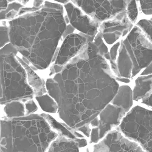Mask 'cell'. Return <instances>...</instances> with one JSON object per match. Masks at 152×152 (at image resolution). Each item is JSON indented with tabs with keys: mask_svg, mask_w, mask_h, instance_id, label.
Returning a JSON list of instances; mask_svg holds the SVG:
<instances>
[{
	"mask_svg": "<svg viewBox=\"0 0 152 152\" xmlns=\"http://www.w3.org/2000/svg\"><path fill=\"white\" fill-rule=\"evenodd\" d=\"M1 152H46L58 136L43 117L1 121Z\"/></svg>",
	"mask_w": 152,
	"mask_h": 152,
	"instance_id": "obj_1",
	"label": "cell"
},
{
	"mask_svg": "<svg viewBox=\"0 0 152 152\" xmlns=\"http://www.w3.org/2000/svg\"><path fill=\"white\" fill-rule=\"evenodd\" d=\"M118 129L146 152H152V108L135 105L125 116Z\"/></svg>",
	"mask_w": 152,
	"mask_h": 152,
	"instance_id": "obj_2",
	"label": "cell"
},
{
	"mask_svg": "<svg viewBox=\"0 0 152 152\" xmlns=\"http://www.w3.org/2000/svg\"><path fill=\"white\" fill-rule=\"evenodd\" d=\"M121 42L133 63L134 78L152 62V43L135 25Z\"/></svg>",
	"mask_w": 152,
	"mask_h": 152,
	"instance_id": "obj_3",
	"label": "cell"
},
{
	"mask_svg": "<svg viewBox=\"0 0 152 152\" xmlns=\"http://www.w3.org/2000/svg\"><path fill=\"white\" fill-rule=\"evenodd\" d=\"M93 152H146L136 142L126 137L119 130L109 132L93 147Z\"/></svg>",
	"mask_w": 152,
	"mask_h": 152,
	"instance_id": "obj_4",
	"label": "cell"
},
{
	"mask_svg": "<svg viewBox=\"0 0 152 152\" xmlns=\"http://www.w3.org/2000/svg\"><path fill=\"white\" fill-rule=\"evenodd\" d=\"M126 112L122 108L109 104L100 113L99 130L100 139H102L112 129L119 126Z\"/></svg>",
	"mask_w": 152,
	"mask_h": 152,
	"instance_id": "obj_5",
	"label": "cell"
},
{
	"mask_svg": "<svg viewBox=\"0 0 152 152\" xmlns=\"http://www.w3.org/2000/svg\"><path fill=\"white\" fill-rule=\"evenodd\" d=\"M133 100L139 102L152 93V74L138 75L134 80L133 88Z\"/></svg>",
	"mask_w": 152,
	"mask_h": 152,
	"instance_id": "obj_6",
	"label": "cell"
},
{
	"mask_svg": "<svg viewBox=\"0 0 152 152\" xmlns=\"http://www.w3.org/2000/svg\"><path fill=\"white\" fill-rule=\"evenodd\" d=\"M133 93L129 85H122L119 86L118 91L111 101L114 105L123 108L128 113L133 107Z\"/></svg>",
	"mask_w": 152,
	"mask_h": 152,
	"instance_id": "obj_7",
	"label": "cell"
},
{
	"mask_svg": "<svg viewBox=\"0 0 152 152\" xmlns=\"http://www.w3.org/2000/svg\"><path fill=\"white\" fill-rule=\"evenodd\" d=\"M47 152H79V147L76 139L58 136L51 143Z\"/></svg>",
	"mask_w": 152,
	"mask_h": 152,
	"instance_id": "obj_8",
	"label": "cell"
},
{
	"mask_svg": "<svg viewBox=\"0 0 152 152\" xmlns=\"http://www.w3.org/2000/svg\"><path fill=\"white\" fill-rule=\"evenodd\" d=\"M17 56L18 61L21 63L22 66L26 69L28 72V77L29 80L28 81L29 82L31 85L34 89L35 94L37 96H39L42 95V94H44L46 92V91L44 88V85L42 82V80L39 78V76H37V75L35 74V73L34 72V71H33L31 68L22 60V58H20L18 56Z\"/></svg>",
	"mask_w": 152,
	"mask_h": 152,
	"instance_id": "obj_9",
	"label": "cell"
},
{
	"mask_svg": "<svg viewBox=\"0 0 152 152\" xmlns=\"http://www.w3.org/2000/svg\"><path fill=\"white\" fill-rule=\"evenodd\" d=\"M42 116L46 119L49 125L51 126V128L56 130L57 133L60 134V136H65L68 139H77L74 134L72 130H70L69 127H67V126L65 125L64 124H61L54 119L52 116L49 115H45V114H42Z\"/></svg>",
	"mask_w": 152,
	"mask_h": 152,
	"instance_id": "obj_10",
	"label": "cell"
},
{
	"mask_svg": "<svg viewBox=\"0 0 152 152\" xmlns=\"http://www.w3.org/2000/svg\"><path fill=\"white\" fill-rule=\"evenodd\" d=\"M135 26L141 30L147 39L152 43V16L150 18H143L139 19Z\"/></svg>",
	"mask_w": 152,
	"mask_h": 152,
	"instance_id": "obj_11",
	"label": "cell"
},
{
	"mask_svg": "<svg viewBox=\"0 0 152 152\" xmlns=\"http://www.w3.org/2000/svg\"><path fill=\"white\" fill-rule=\"evenodd\" d=\"M137 2L138 1H128L126 8V15H127L128 18L134 25H135L137 21L139 12H140L139 4Z\"/></svg>",
	"mask_w": 152,
	"mask_h": 152,
	"instance_id": "obj_12",
	"label": "cell"
},
{
	"mask_svg": "<svg viewBox=\"0 0 152 152\" xmlns=\"http://www.w3.org/2000/svg\"><path fill=\"white\" fill-rule=\"evenodd\" d=\"M139 10L145 16H152V0L139 1Z\"/></svg>",
	"mask_w": 152,
	"mask_h": 152,
	"instance_id": "obj_13",
	"label": "cell"
},
{
	"mask_svg": "<svg viewBox=\"0 0 152 152\" xmlns=\"http://www.w3.org/2000/svg\"><path fill=\"white\" fill-rule=\"evenodd\" d=\"M25 108H26V115H29L31 113L35 112L38 110L37 105L32 99L26 102V103L25 104Z\"/></svg>",
	"mask_w": 152,
	"mask_h": 152,
	"instance_id": "obj_14",
	"label": "cell"
},
{
	"mask_svg": "<svg viewBox=\"0 0 152 152\" xmlns=\"http://www.w3.org/2000/svg\"><path fill=\"white\" fill-rule=\"evenodd\" d=\"M100 139L99 136V130L98 127H94L91 130L90 134V143H97Z\"/></svg>",
	"mask_w": 152,
	"mask_h": 152,
	"instance_id": "obj_15",
	"label": "cell"
},
{
	"mask_svg": "<svg viewBox=\"0 0 152 152\" xmlns=\"http://www.w3.org/2000/svg\"><path fill=\"white\" fill-rule=\"evenodd\" d=\"M139 103L146 107L152 108V93L141 100Z\"/></svg>",
	"mask_w": 152,
	"mask_h": 152,
	"instance_id": "obj_16",
	"label": "cell"
},
{
	"mask_svg": "<svg viewBox=\"0 0 152 152\" xmlns=\"http://www.w3.org/2000/svg\"><path fill=\"white\" fill-rule=\"evenodd\" d=\"M75 131H77V132H80L82 133H83L85 136L86 137H90V134H91V129H90V124H87L85 125L82 127L76 129Z\"/></svg>",
	"mask_w": 152,
	"mask_h": 152,
	"instance_id": "obj_17",
	"label": "cell"
},
{
	"mask_svg": "<svg viewBox=\"0 0 152 152\" xmlns=\"http://www.w3.org/2000/svg\"><path fill=\"white\" fill-rule=\"evenodd\" d=\"M8 37H7V28L3 26L1 27V48L4 47V45L6 42H8Z\"/></svg>",
	"mask_w": 152,
	"mask_h": 152,
	"instance_id": "obj_18",
	"label": "cell"
},
{
	"mask_svg": "<svg viewBox=\"0 0 152 152\" xmlns=\"http://www.w3.org/2000/svg\"><path fill=\"white\" fill-rule=\"evenodd\" d=\"M151 74H152V62L139 75H148Z\"/></svg>",
	"mask_w": 152,
	"mask_h": 152,
	"instance_id": "obj_19",
	"label": "cell"
},
{
	"mask_svg": "<svg viewBox=\"0 0 152 152\" xmlns=\"http://www.w3.org/2000/svg\"><path fill=\"white\" fill-rule=\"evenodd\" d=\"M74 28L71 26V25H68V26L66 27L65 31L63 33L62 37H63V39H65V37H66L68 34H71L72 32L74 31Z\"/></svg>",
	"mask_w": 152,
	"mask_h": 152,
	"instance_id": "obj_20",
	"label": "cell"
},
{
	"mask_svg": "<svg viewBox=\"0 0 152 152\" xmlns=\"http://www.w3.org/2000/svg\"><path fill=\"white\" fill-rule=\"evenodd\" d=\"M77 141L79 144V148H83L87 145V141L85 138H77Z\"/></svg>",
	"mask_w": 152,
	"mask_h": 152,
	"instance_id": "obj_21",
	"label": "cell"
},
{
	"mask_svg": "<svg viewBox=\"0 0 152 152\" xmlns=\"http://www.w3.org/2000/svg\"><path fill=\"white\" fill-rule=\"evenodd\" d=\"M86 152H89V151H88V150H87V151H86Z\"/></svg>",
	"mask_w": 152,
	"mask_h": 152,
	"instance_id": "obj_22",
	"label": "cell"
}]
</instances>
